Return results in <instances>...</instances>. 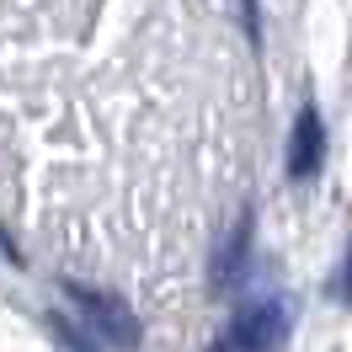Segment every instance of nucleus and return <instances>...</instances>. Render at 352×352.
Instances as JSON below:
<instances>
[{"instance_id":"nucleus-1","label":"nucleus","mask_w":352,"mask_h":352,"mask_svg":"<svg viewBox=\"0 0 352 352\" xmlns=\"http://www.w3.org/2000/svg\"><path fill=\"white\" fill-rule=\"evenodd\" d=\"M69 299L80 305V315H86V326L107 342V347H139V320H133V309L118 299V294H96V288H80L69 283Z\"/></svg>"},{"instance_id":"nucleus-2","label":"nucleus","mask_w":352,"mask_h":352,"mask_svg":"<svg viewBox=\"0 0 352 352\" xmlns=\"http://www.w3.org/2000/svg\"><path fill=\"white\" fill-rule=\"evenodd\" d=\"M288 336V305L283 299H256V305H245L235 315V326H230V352H278Z\"/></svg>"},{"instance_id":"nucleus-3","label":"nucleus","mask_w":352,"mask_h":352,"mask_svg":"<svg viewBox=\"0 0 352 352\" xmlns=\"http://www.w3.org/2000/svg\"><path fill=\"white\" fill-rule=\"evenodd\" d=\"M320 160H326V123H320L315 107H305L299 123H294V139H288V176L309 182V176L320 171Z\"/></svg>"},{"instance_id":"nucleus-4","label":"nucleus","mask_w":352,"mask_h":352,"mask_svg":"<svg viewBox=\"0 0 352 352\" xmlns=\"http://www.w3.org/2000/svg\"><path fill=\"white\" fill-rule=\"evenodd\" d=\"M241 11H245V27L256 32V6H251V0H241Z\"/></svg>"}]
</instances>
